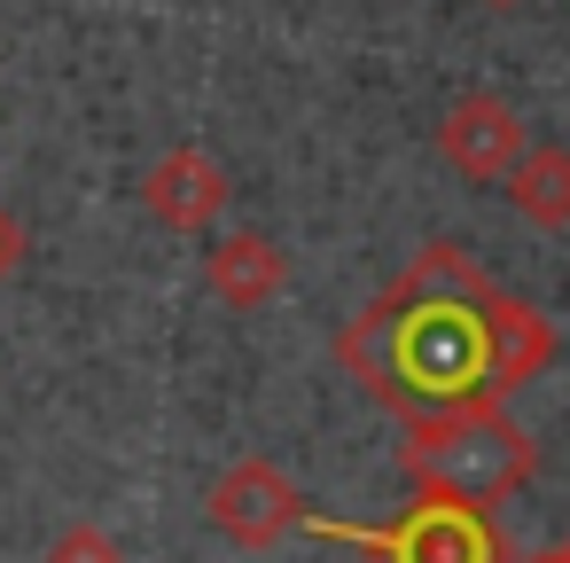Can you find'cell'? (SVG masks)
I'll return each mask as SVG.
<instances>
[{
	"label": "cell",
	"mask_w": 570,
	"mask_h": 563,
	"mask_svg": "<svg viewBox=\"0 0 570 563\" xmlns=\"http://www.w3.org/2000/svg\"><path fill=\"white\" fill-rule=\"evenodd\" d=\"M204 282H212V298H219L227 313H258V305H274V298L289 290V259L274 251V235L235 227V235H219V243L204 251Z\"/></svg>",
	"instance_id": "7"
},
{
	"label": "cell",
	"mask_w": 570,
	"mask_h": 563,
	"mask_svg": "<svg viewBox=\"0 0 570 563\" xmlns=\"http://www.w3.org/2000/svg\"><path fill=\"white\" fill-rule=\"evenodd\" d=\"M492 9H515V0H492Z\"/></svg>",
	"instance_id": "13"
},
{
	"label": "cell",
	"mask_w": 570,
	"mask_h": 563,
	"mask_svg": "<svg viewBox=\"0 0 570 563\" xmlns=\"http://www.w3.org/2000/svg\"><path fill=\"white\" fill-rule=\"evenodd\" d=\"M500 196H508V212H515V220H531V227L562 235V227H570V149H562V142H531V149L508 165Z\"/></svg>",
	"instance_id": "8"
},
{
	"label": "cell",
	"mask_w": 570,
	"mask_h": 563,
	"mask_svg": "<svg viewBox=\"0 0 570 563\" xmlns=\"http://www.w3.org/2000/svg\"><path fill=\"white\" fill-rule=\"evenodd\" d=\"M523 149H531L523 110H515L508 95H492V87L445 103V118H438V157H445L461 181H508V165H515Z\"/></svg>",
	"instance_id": "5"
},
{
	"label": "cell",
	"mask_w": 570,
	"mask_h": 563,
	"mask_svg": "<svg viewBox=\"0 0 570 563\" xmlns=\"http://www.w3.org/2000/svg\"><path fill=\"white\" fill-rule=\"evenodd\" d=\"M297 532L360 547L367 563H515L508 532L484 508H461V501H406L391 524H336V516L305 508Z\"/></svg>",
	"instance_id": "3"
},
{
	"label": "cell",
	"mask_w": 570,
	"mask_h": 563,
	"mask_svg": "<svg viewBox=\"0 0 570 563\" xmlns=\"http://www.w3.org/2000/svg\"><path fill=\"white\" fill-rule=\"evenodd\" d=\"M17 259H24V227H17L9 212H0V282L17 274Z\"/></svg>",
	"instance_id": "11"
},
{
	"label": "cell",
	"mask_w": 570,
	"mask_h": 563,
	"mask_svg": "<svg viewBox=\"0 0 570 563\" xmlns=\"http://www.w3.org/2000/svg\"><path fill=\"white\" fill-rule=\"evenodd\" d=\"M554 352H562L554 321H547L531 298H508V290H500V391H523L531 376H547Z\"/></svg>",
	"instance_id": "9"
},
{
	"label": "cell",
	"mask_w": 570,
	"mask_h": 563,
	"mask_svg": "<svg viewBox=\"0 0 570 563\" xmlns=\"http://www.w3.org/2000/svg\"><path fill=\"white\" fill-rule=\"evenodd\" d=\"M305 485L282 469V462H266V454H243V462H227L219 477H212V493H204V516H212V532H227L235 547H274V540H289L297 524H305Z\"/></svg>",
	"instance_id": "4"
},
{
	"label": "cell",
	"mask_w": 570,
	"mask_h": 563,
	"mask_svg": "<svg viewBox=\"0 0 570 563\" xmlns=\"http://www.w3.org/2000/svg\"><path fill=\"white\" fill-rule=\"evenodd\" d=\"M40 563H126V547H118L102 524H87V516H79V524H63V532L48 540V555H40Z\"/></svg>",
	"instance_id": "10"
},
{
	"label": "cell",
	"mask_w": 570,
	"mask_h": 563,
	"mask_svg": "<svg viewBox=\"0 0 570 563\" xmlns=\"http://www.w3.org/2000/svg\"><path fill=\"white\" fill-rule=\"evenodd\" d=\"M399 469H406L414 501H461V508L500 516L539 477V446L523 438L508 399H469L445 415H414L399 438Z\"/></svg>",
	"instance_id": "2"
},
{
	"label": "cell",
	"mask_w": 570,
	"mask_h": 563,
	"mask_svg": "<svg viewBox=\"0 0 570 563\" xmlns=\"http://www.w3.org/2000/svg\"><path fill=\"white\" fill-rule=\"evenodd\" d=\"M336 368L391 407L399 423L445 415L469 399H508L500 391V290L461 243H422L406 274H391L344 329H336Z\"/></svg>",
	"instance_id": "1"
},
{
	"label": "cell",
	"mask_w": 570,
	"mask_h": 563,
	"mask_svg": "<svg viewBox=\"0 0 570 563\" xmlns=\"http://www.w3.org/2000/svg\"><path fill=\"white\" fill-rule=\"evenodd\" d=\"M227 165L212 157V149H196V142H180V149H165L149 173H141V204H149V220L157 227H173V235H204L219 212H227Z\"/></svg>",
	"instance_id": "6"
},
{
	"label": "cell",
	"mask_w": 570,
	"mask_h": 563,
	"mask_svg": "<svg viewBox=\"0 0 570 563\" xmlns=\"http://www.w3.org/2000/svg\"><path fill=\"white\" fill-rule=\"evenodd\" d=\"M515 563H570V540H554V547H539V555H515Z\"/></svg>",
	"instance_id": "12"
}]
</instances>
